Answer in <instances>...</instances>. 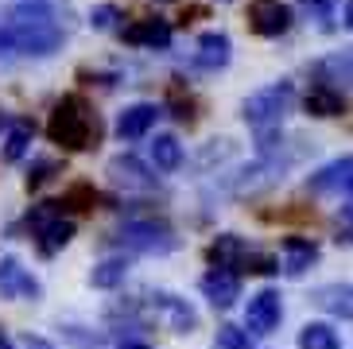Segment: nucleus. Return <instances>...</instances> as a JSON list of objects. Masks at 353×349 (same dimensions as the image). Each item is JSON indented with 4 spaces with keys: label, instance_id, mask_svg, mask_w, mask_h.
<instances>
[{
    "label": "nucleus",
    "instance_id": "nucleus-1",
    "mask_svg": "<svg viewBox=\"0 0 353 349\" xmlns=\"http://www.w3.org/2000/svg\"><path fill=\"white\" fill-rule=\"evenodd\" d=\"M47 136L63 152H90L101 140V117L94 113V105L85 97L66 93V97L54 101L51 117H47Z\"/></svg>",
    "mask_w": 353,
    "mask_h": 349
},
{
    "label": "nucleus",
    "instance_id": "nucleus-2",
    "mask_svg": "<svg viewBox=\"0 0 353 349\" xmlns=\"http://www.w3.org/2000/svg\"><path fill=\"white\" fill-rule=\"evenodd\" d=\"M291 105H295V86L288 78H280V82L249 93L245 105H241V117H245V124H249L252 132H268V128H280L283 124V117L291 113Z\"/></svg>",
    "mask_w": 353,
    "mask_h": 349
},
{
    "label": "nucleus",
    "instance_id": "nucleus-3",
    "mask_svg": "<svg viewBox=\"0 0 353 349\" xmlns=\"http://www.w3.org/2000/svg\"><path fill=\"white\" fill-rule=\"evenodd\" d=\"M113 241L128 252H144V257H163V252H175L179 237L171 226L156 221V217H132L113 233Z\"/></svg>",
    "mask_w": 353,
    "mask_h": 349
},
{
    "label": "nucleus",
    "instance_id": "nucleus-4",
    "mask_svg": "<svg viewBox=\"0 0 353 349\" xmlns=\"http://www.w3.org/2000/svg\"><path fill=\"white\" fill-rule=\"evenodd\" d=\"M291 159H295V152L280 155V148L268 155H256L249 167H241V171H233L225 179V190L229 195H256V190H264V186H276L283 179V171L291 167Z\"/></svg>",
    "mask_w": 353,
    "mask_h": 349
},
{
    "label": "nucleus",
    "instance_id": "nucleus-5",
    "mask_svg": "<svg viewBox=\"0 0 353 349\" xmlns=\"http://www.w3.org/2000/svg\"><path fill=\"white\" fill-rule=\"evenodd\" d=\"M283 322V299L276 288H264L249 299L245 307V334H256V338H268L272 330H280Z\"/></svg>",
    "mask_w": 353,
    "mask_h": 349
},
{
    "label": "nucleus",
    "instance_id": "nucleus-6",
    "mask_svg": "<svg viewBox=\"0 0 353 349\" xmlns=\"http://www.w3.org/2000/svg\"><path fill=\"white\" fill-rule=\"evenodd\" d=\"M291 23H295V12H291L288 4H280V0H252L249 4V28L256 31V35H264V39L288 35Z\"/></svg>",
    "mask_w": 353,
    "mask_h": 349
},
{
    "label": "nucleus",
    "instance_id": "nucleus-7",
    "mask_svg": "<svg viewBox=\"0 0 353 349\" xmlns=\"http://www.w3.org/2000/svg\"><path fill=\"white\" fill-rule=\"evenodd\" d=\"M43 283L16 257H0V299H39Z\"/></svg>",
    "mask_w": 353,
    "mask_h": 349
},
{
    "label": "nucleus",
    "instance_id": "nucleus-8",
    "mask_svg": "<svg viewBox=\"0 0 353 349\" xmlns=\"http://www.w3.org/2000/svg\"><path fill=\"white\" fill-rule=\"evenodd\" d=\"M311 78L319 86H330V90H353V47H342V51H330L326 59H319L311 66Z\"/></svg>",
    "mask_w": 353,
    "mask_h": 349
},
{
    "label": "nucleus",
    "instance_id": "nucleus-9",
    "mask_svg": "<svg viewBox=\"0 0 353 349\" xmlns=\"http://www.w3.org/2000/svg\"><path fill=\"white\" fill-rule=\"evenodd\" d=\"M109 179L113 186H125V190H156V171L144 163V159H136V155H117L109 159Z\"/></svg>",
    "mask_w": 353,
    "mask_h": 349
},
{
    "label": "nucleus",
    "instance_id": "nucleus-10",
    "mask_svg": "<svg viewBox=\"0 0 353 349\" xmlns=\"http://www.w3.org/2000/svg\"><path fill=\"white\" fill-rule=\"evenodd\" d=\"M198 288H202V295L210 299V307L229 310L241 299V276L237 272H229V268H210Z\"/></svg>",
    "mask_w": 353,
    "mask_h": 349
},
{
    "label": "nucleus",
    "instance_id": "nucleus-11",
    "mask_svg": "<svg viewBox=\"0 0 353 349\" xmlns=\"http://www.w3.org/2000/svg\"><path fill=\"white\" fill-rule=\"evenodd\" d=\"M159 117H163L159 105L136 101V105H128V109H121V117H117V136H121V140H144V136L156 128Z\"/></svg>",
    "mask_w": 353,
    "mask_h": 349
},
{
    "label": "nucleus",
    "instance_id": "nucleus-12",
    "mask_svg": "<svg viewBox=\"0 0 353 349\" xmlns=\"http://www.w3.org/2000/svg\"><path fill=\"white\" fill-rule=\"evenodd\" d=\"M171 23L167 20H136V23H128V28H121V39L128 43V47H148V51H167L171 47Z\"/></svg>",
    "mask_w": 353,
    "mask_h": 349
},
{
    "label": "nucleus",
    "instance_id": "nucleus-13",
    "mask_svg": "<svg viewBox=\"0 0 353 349\" xmlns=\"http://www.w3.org/2000/svg\"><path fill=\"white\" fill-rule=\"evenodd\" d=\"M152 307L163 315L167 326L175 330V334H194L198 330V310L190 307L187 299L171 295V291H156V295H152Z\"/></svg>",
    "mask_w": 353,
    "mask_h": 349
},
{
    "label": "nucleus",
    "instance_id": "nucleus-14",
    "mask_svg": "<svg viewBox=\"0 0 353 349\" xmlns=\"http://www.w3.org/2000/svg\"><path fill=\"white\" fill-rule=\"evenodd\" d=\"M350 183H353V155H342V159L319 167V171L307 179V190H311V195H342Z\"/></svg>",
    "mask_w": 353,
    "mask_h": 349
},
{
    "label": "nucleus",
    "instance_id": "nucleus-15",
    "mask_svg": "<svg viewBox=\"0 0 353 349\" xmlns=\"http://www.w3.org/2000/svg\"><path fill=\"white\" fill-rule=\"evenodd\" d=\"M319 241H314V237H283L280 241V257H283V272H288V276H303V272H307V268L314 264V260H319Z\"/></svg>",
    "mask_w": 353,
    "mask_h": 349
},
{
    "label": "nucleus",
    "instance_id": "nucleus-16",
    "mask_svg": "<svg viewBox=\"0 0 353 349\" xmlns=\"http://www.w3.org/2000/svg\"><path fill=\"white\" fill-rule=\"evenodd\" d=\"M249 252H252V248L245 245V237L218 233L214 241H210V248H206V260H210V268H229V272H237Z\"/></svg>",
    "mask_w": 353,
    "mask_h": 349
},
{
    "label": "nucleus",
    "instance_id": "nucleus-17",
    "mask_svg": "<svg viewBox=\"0 0 353 349\" xmlns=\"http://www.w3.org/2000/svg\"><path fill=\"white\" fill-rule=\"evenodd\" d=\"M229 59H233V43H229L225 31H202L198 35L194 66H202V70H221V66H229Z\"/></svg>",
    "mask_w": 353,
    "mask_h": 349
},
{
    "label": "nucleus",
    "instance_id": "nucleus-18",
    "mask_svg": "<svg viewBox=\"0 0 353 349\" xmlns=\"http://www.w3.org/2000/svg\"><path fill=\"white\" fill-rule=\"evenodd\" d=\"M314 307L334 315V319H350L353 322V283H322L311 291Z\"/></svg>",
    "mask_w": 353,
    "mask_h": 349
},
{
    "label": "nucleus",
    "instance_id": "nucleus-19",
    "mask_svg": "<svg viewBox=\"0 0 353 349\" xmlns=\"http://www.w3.org/2000/svg\"><path fill=\"white\" fill-rule=\"evenodd\" d=\"M32 241H35V252H39L43 260L59 257V252L74 241V221H70V217H54V221H47Z\"/></svg>",
    "mask_w": 353,
    "mask_h": 349
},
{
    "label": "nucleus",
    "instance_id": "nucleus-20",
    "mask_svg": "<svg viewBox=\"0 0 353 349\" xmlns=\"http://www.w3.org/2000/svg\"><path fill=\"white\" fill-rule=\"evenodd\" d=\"M303 109H307V117L330 121V117L345 113V97H342V90H330V86H311V93L303 97Z\"/></svg>",
    "mask_w": 353,
    "mask_h": 349
},
{
    "label": "nucleus",
    "instance_id": "nucleus-21",
    "mask_svg": "<svg viewBox=\"0 0 353 349\" xmlns=\"http://www.w3.org/2000/svg\"><path fill=\"white\" fill-rule=\"evenodd\" d=\"M32 140H35V124L32 121H8V132H4V163H20L23 155L32 152Z\"/></svg>",
    "mask_w": 353,
    "mask_h": 349
},
{
    "label": "nucleus",
    "instance_id": "nucleus-22",
    "mask_svg": "<svg viewBox=\"0 0 353 349\" xmlns=\"http://www.w3.org/2000/svg\"><path fill=\"white\" fill-rule=\"evenodd\" d=\"M128 276V260L125 257H105L101 264H94V272H90V283H94L97 291H113L121 288Z\"/></svg>",
    "mask_w": 353,
    "mask_h": 349
},
{
    "label": "nucleus",
    "instance_id": "nucleus-23",
    "mask_svg": "<svg viewBox=\"0 0 353 349\" xmlns=\"http://www.w3.org/2000/svg\"><path fill=\"white\" fill-rule=\"evenodd\" d=\"M342 334L330 322H307L299 330V349H342Z\"/></svg>",
    "mask_w": 353,
    "mask_h": 349
},
{
    "label": "nucleus",
    "instance_id": "nucleus-24",
    "mask_svg": "<svg viewBox=\"0 0 353 349\" xmlns=\"http://www.w3.org/2000/svg\"><path fill=\"white\" fill-rule=\"evenodd\" d=\"M152 167L163 171V174L183 167V144H179L175 136H156V140H152Z\"/></svg>",
    "mask_w": 353,
    "mask_h": 349
},
{
    "label": "nucleus",
    "instance_id": "nucleus-25",
    "mask_svg": "<svg viewBox=\"0 0 353 349\" xmlns=\"http://www.w3.org/2000/svg\"><path fill=\"white\" fill-rule=\"evenodd\" d=\"M97 198H101V195H97L94 183H70L63 190V202H59V206L70 210V214H90V210L97 206Z\"/></svg>",
    "mask_w": 353,
    "mask_h": 349
},
{
    "label": "nucleus",
    "instance_id": "nucleus-26",
    "mask_svg": "<svg viewBox=\"0 0 353 349\" xmlns=\"http://www.w3.org/2000/svg\"><path fill=\"white\" fill-rule=\"evenodd\" d=\"M167 109H171V117H175L179 124H194L198 121V101L190 97V93H183V86H171V93H167Z\"/></svg>",
    "mask_w": 353,
    "mask_h": 349
},
{
    "label": "nucleus",
    "instance_id": "nucleus-27",
    "mask_svg": "<svg viewBox=\"0 0 353 349\" xmlns=\"http://www.w3.org/2000/svg\"><path fill=\"white\" fill-rule=\"evenodd\" d=\"M59 171H63V163H59V159H35V163L28 167V190H35V186H43V183H51Z\"/></svg>",
    "mask_w": 353,
    "mask_h": 349
},
{
    "label": "nucleus",
    "instance_id": "nucleus-28",
    "mask_svg": "<svg viewBox=\"0 0 353 349\" xmlns=\"http://www.w3.org/2000/svg\"><path fill=\"white\" fill-rule=\"evenodd\" d=\"M214 349H256V346L249 341V334H245L241 326H218Z\"/></svg>",
    "mask_w": 353,
    "mask_h": 349
},
{
    "label": "nucleus",
    "instance_id": "nucleus-29",
    "mask_svg": "<svg viewBox=\"0 0 353 349\" xmlns=\"http://www.w3.org/2000/svg\"><path fill=\"white\" fill-rule=\"evenodd\" d=\"M233 155V140H210L202 152H198V167H214V163H225Z\"/></svg>",
    "mask_w": 353,
    "mask_h": 349
},
{
    "label": "nucleus",
    "instance_id": "nucleus-30",
    "mask_svg": "<svg viewBox=\"0 0 353 349\" xmlns=\"http://www.w3.org/2000/svg\"><path fill=\"white\" fill-rule=\"evenodd\" d=\"M241 268H245V272H256V276H276V272H280V260H276V257H264V252H256V248H252Z\"/></svg>",
    "mask_w": 353,
    "mask_h": 349
},
{
    "label": "nucleus",
    "instance_id": "nucleus-31",
    "mask_svg": "<svg viewBox=\"0 0 353 349\" xmlns=\"http://www.w3.org/2000/svg\"><path fill=\"white\" fill-rule=\"evenodd\" d=\"M117 20H121V12H117L113 4H97V8L90 12V23H94L97 31H113Z\"/></svg>",
    "mask_w": 353,
    "mask_h": 349
},
{
    "label": "nucleus",
    "instance_id": "nucleus-32",
    "mask_svg": "<svg viewBox=\"0 0 353 349\" xmlns=\"http://www.w3.org/2000/svg\"><path fill=\"white\" fill-rule=\"evenodd\" d=\"M334 4H338V0H303V8L311 12L314 20H330V12H334Z\"/></svg>",
    "mask_w": 353,
    "mask_h": 349
},
{
    "label": "nucleus",
    "instance_id": "nucleus-33",
    "mask_svg": "<svg viewBox=\"0 0 353 349\" xmlns=\"http://www.w3.org/2000/svg\"><path fill=\"white\" fill-rule=\"evenodd\" d=\"M342 198H345V206H342V221H350V226H353V183L342 190Z\"/></svg>",
    "mask_w": 353,
    "mask_h": 349
},
{
    "label": "nucleus",
    "instance_id": "nucleus-34",
    "mask_svg": "<svg viewBox=\"0 0 353 349\" xmlns=\"http://www.w3.org/2000/svg\"><path fill=\"white\" fill-rule=\"evenodd\" d=\"M342 28L353 31V0H345V4H342Z\"/></svg>",
    "mask_w": 353,
    "mask_h": 349
},
{
    "label": "nucleus",
    "instance_id": "nucleus-35",
    "mask_svg": "<svg viewBox=\"0 0 353 349\" xmlns=\"http://www.w3.org/2000/svg\"><path fill=\"white\" fill-rule=\"evenodd\" d=\"M117 349H152V346H148V341H136V338H128V341H121Z\"/></svg>",
    "mask_w": 353,
    "mask_h": 349
},
{
    "label": "nucleus",
    "instance_id": "nucleus-36",
    "mask_svg": "<svg viewBox=\"0 0 353 349\" xmlns=\"http://www.w3.org/2000/svg\"><path fill=\"white\" fill-rule=\"evenodd\" d=\"M0 349H12V341H8V338H0Z\"/></svg>",
    "mask_w": 353,
    "mask_h": 349
},
{
    "label": "nucleus",
    "instance_id": "nucleus-37",
    "mask_svg": "<svg viewBox=\"0 0 353 349\" xmlns=\"http://www.w3.org/2000/svg\"><path fill=\"white\" fill-rule=\"evenodd\" d=\"M159 4H171V0H159Z\"/></svg>",
    "mask_w": 353,
    "mask_h": 349
},
{
    "label": "nucleus",
    "instance_id": "nucleus-38",
    "mask_svg": "<svg viewBox=\"0 0 353 349\" xmlns=\"http://www.w3.org/2000/svg\"><path fill=\"white\" fill-rule=\"evenodd\" d=\"M0 338H4V330H0Z\"/></svg>",
    "mask_w": 353,
    "mask_h": 349
},
{
    "label": "nucleus",
    "instance_id": "nucleus-39",
    "mask_svg": "<svg viewBox=\"0 0 353 349\" xmlns=\"http://www.w3.org/2000/svg\"><path fill=\"white\" fill-rule=\"evenodd\" d=\"M0 121H4V117H0Z\"/></svg>",
    "mask_w": 353,
    "mask_h": 349
}]
</instances>
